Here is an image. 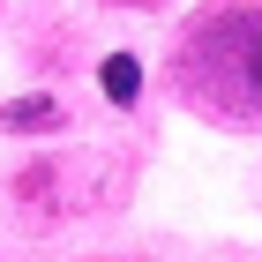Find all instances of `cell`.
I'll use <instances>...</instances> for the list:
<instances>
[{"instance_id":"cell-1","label":"cell","mask_w":262,"mask_h":262,"mask_svg":"<svg viewBox=\"0 0 262 262\" xmlns=\"http://www.w3.org/2000/svg\"><path fill=\"white\" fill-rule=\"evenodd\" d=\"M187 98L232 120H262V8H202L180 38Z\"/></svg>"},{"instance_id":"cell-2","label":"cell","mask_w":262,"mask_h":262,"mask_svg":"<svg viewBox=\"0 0 262 262\" xmlns=\"http://www.w3.org/2000/svg\"><path fill=\"white\" fill-rule=\"evenodd\" d=\"M0 127H60V105L53 98H8L0 105Z\"/></svg>"},{"instance_id":"cell-3","label":"cell","mask_w":262,"mask_h":262,"mask_svg":"<svg viewBox=\"0 0 262 262\" xmlns=\"http://www.w3.org/2000/svg\"><path fill=\"white\" fill-rule=\"evenodd\" d=\"M105 98H113V105H135V98H142V68H135V53H113V60H105Z\"/></svg>"}]
</instances>
